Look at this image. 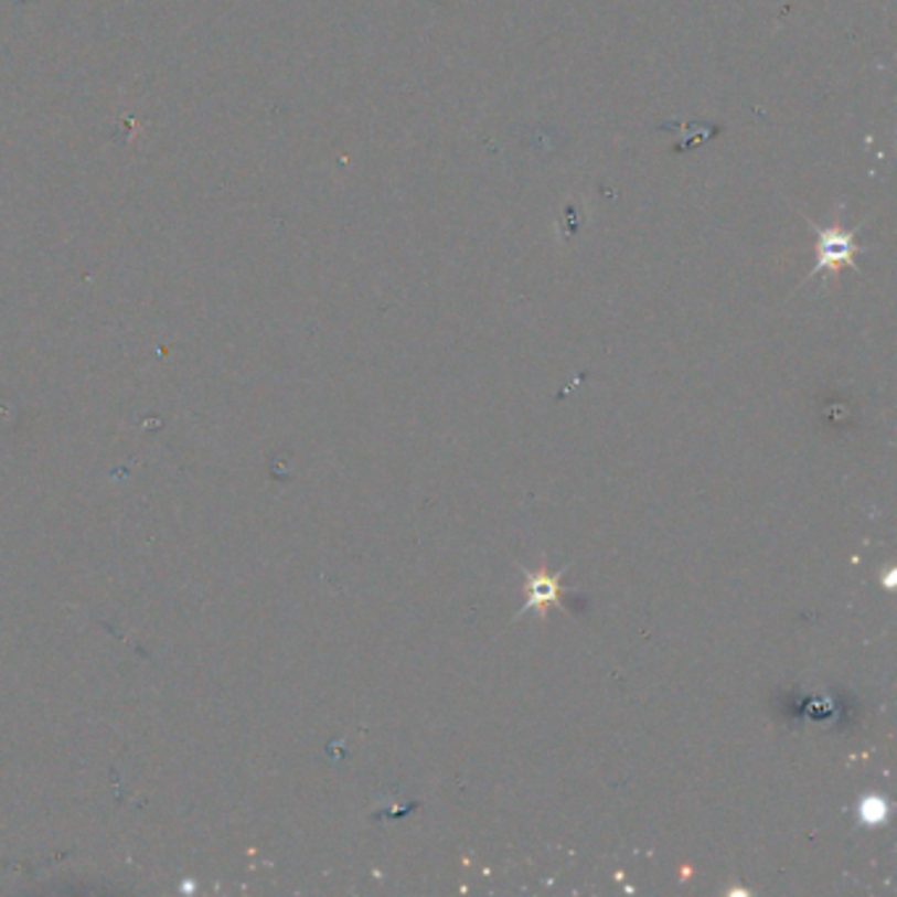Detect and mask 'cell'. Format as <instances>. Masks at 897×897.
Instances as JSON below:
<instances>
[{
    "instance_id": "obj_1",
    "label": "cell",
    "mask_w": 897,
    "mask_h": 897,
    "mask_svg": "<svg viewBox=\"0 0 897 897\" xmlns=\"http://www.w3.org/2000/svg\"><path fill=\"white\" fill-rule=\"evenodd\" d=\"M811 229L816 232V264H813L808 279L819 274H840L842 269H858V256H864L868 245H861L855 235L861 227L847 229L842 224H830L819 227L811 222Z\"/></svg>"
},
{
    "instance_id": "obj_2",
    "label": "cell",
    "mask_w": 897,
    "mask_h": 897,
    "mask_svg": "<svg viewBox=\"0 0 897 897\" xmlns=\"http://www.w3.org/2000/svg\"><path fill=\"white\" fill-rule=\"evenodd\" d=\"M524 574H526V579H530V598H526L524 608L519 613H526L534 608V611H540V616H545L547 608L556 606L560 598V574L551 577L545 568H540L537 574H532V572H524Z\"/></svg>"
},
{
    "instance_id": "obj_3",
    "label": "cell",
    "mask_w": 897,
    "mask_h": 897,
    "mask_svg": "<svg viewBox=\"0 0 897 897\" xmlns=\"http://www.w3.org/2000/svg\"><path fill=\"white\" fill-rule=\"evenodd\" d=\"M861 819L868 821V824H882L887 819V805L882 803V798H866L864 805H861Z\"/></svg>"
}]
</instances>
